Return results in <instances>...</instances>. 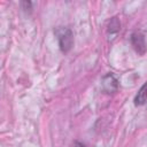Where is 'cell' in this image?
Segmentation results:
<instances>
[{"label": "cell", "mask_w": 147, "mask_h": 147, "mask_svg": "<svg viewBox=\"0 0 147 147\" xmlns=\"http://www.w3.org/2000/svg\"><path fill=\"white\" fill-rule=\"evenodd\" d=\"M56 39L59 41V46L62 53L67 54L74 46V33L69 28L59 26L54 30Z\"/></svg>", "instance_id": "1"}, {"label": "cell", "mask_w": 147, "mask_h": 147, "mask_svg": "<svg viewBox=\"0 0 147 147\" xmlns=\"http://www.w3.org/2000/svg\"><path fill=\"white\" fill-rule=\"evenodd\" d=\"M130 40H131L132 47L134 48V51H136L138 54L144 55V54L146 53L147 46H146V40H145L144 33H141L140 31H136V32H133V33L131 34Z\"/></svg>", "instance_id": "2"}, {"label": "cell", "mask_w": 147, "mask_h": 147, "mask_svg": "<svg viewBox=\"0 0 147 147\" xmlns=\"http://www.w3.org/2000/svg\"><path fill=\"white\" fill-rule=\"evenodd\" d=\"M102 88L106 93H114L118 90V80L113 74H108L102 78Z\"/></svg>", "instance_id": "3"}, {"label": "cell", "mask_w": 147, "mask_h": 147, "mask_svg": "<svg viewBox=\"0 0 147 147\" xmlns=\"http://www.w3.org/2000/svg\"><path fill=\"white\" fill-rule=\"evenodd\" d=\"M134 105L136 106H144L147 103V80L144 83V85L139 88L137 95L134 96Z\"/></svg>", "instance_id": "4"}, {"label": "cell", "mask_w": 147, "mask_h": 147, "mask_svg": "<svg viewBox=\"0 0 147 147\" xmlns=\"http://www.w3.org/2000/svg\"><path fill=\"white\" fill-rule=\"evenodd\" d=\"M121 29V22L117 20V17H113L108 23V33H117Z\"/></svg>", "instance_id": "5"}, {"label": "cell", "mask_w": 147, "mask_h": 147, "mask_svg": "<svg viewBox=\"0 0 147 147\" xmlns=\"http://www.w3.org/2000/svg\"><path fill=\"white\" fill-rule=\"evenodd\" d=\"M21 6L24 10H28V9H32V2L31 1H22L21 2Z\"/></svg>", "instance_id": "6"}, {"label": "cell", "mask_w": 147, "mask_h": 147, "mask_svg": "<svg viewBox=\"0 0 147 147\" xmlns=\"http://www.w3.org/2000/svg\"><path fill=\"white\" fill-rule=\"evenodd\" d=\"M74 147H85V145L82 144V142H79V141H76L75 145H74Z\"/></svg>", "instance_id": "7"}]
</instances>
